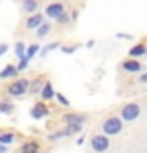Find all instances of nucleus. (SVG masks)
I'll use <instances>...</instances> for the list:
<instances>
[{"label": "nucleus", "mask_w": 147, "mask_h": 153, "mask_svg": "<svg viewBox=\"0 0 147 153\" xmlns=\"http://www.w3.org/2000/svg\"><path fill=\"white\" fill-rule=\"evenodd\" d=\"M100 131L103 134L106 136H115L123 131V121L119 116H108L103 120V123H100Z\"/></svg>", "instance_id": "1"}, {"label": "nucleus", "mask_w": 147, "mask_h": 153, "mask_svg": "<svg viewBox=\"0 0 147 153\" xmlns=\"http://www.w3.org/2000/svg\"><path fill=\"white\" fill-rule=\"evenodd\" d=\"M89 146H91V149H93V153H106L108 149H110V136H106L103 133L91 134Z\"/></svg>", "instance_id": "2"}, {"label": "nucleus", "mask_w": 147, "mask_h": 153, "mask_svg": "<svg viewBox=\"0 0 147 153\" xmlns=\"http://www.w3.org/2000/svg\"><path fill=\"white\" fill-rule=\"evenodd\" d=\"M140 112H142V106L138 103H127L121 108V116L119 118H121V121H134V120H138Z\"/></svg>", "instance_id": "3"}, {"label": "nucleus", "mask_w": 147, "mask_h": 153, "mask_svg": "<svg viewBox=\"0 0 147 153\" xmlns=\"http://www.w3.org/2000/svg\"><path fill=\"white\" fill-rule=\"evenodd\" d=\"M28 88H30V80L28 79H17L7 86V94L13 95V97H21V95H24L28 91Z\"/></svg>", "instance_id": "4"}, {"label": "nucleus", "mask_w": 147, "mask_h": 153, "mask_svg": "<svg viewBox=\"0 0 147 153\" xmlns=\"http://www.w3.org/2000/svg\"><path fill=\"white\" fill-rule=\"evenodd\" d=\"M61 121L65 125H82L86 121V116L84 114H75V112H67L61 116Z\"/></svg>", "instance_id": "5"}, {"label": "nucleus", "mask_w": 147, "mask_h": 153, "mask_svg": "<svg viewBox=\"0 0 147 153\" xmlns=\"http://www.w3.org/2000/svg\"><path fill=\"white\" fill-rule=\"evenodd\" d=\"M121 69L127 71V73H138V71L143 69V64L134 60V58H129V60H123L121 62Z\"/></svg>", "instance_id": "6"}, {"label": "nucleus", "mask_w": 147, "mask_h": 153, "mask_svg": "<svg viewBox=\"0 0 147 153\" xmlns=\"http://www.w3.org/2000/svg\"><path fill=\"white\" fill-rule=\"evenodd\" d=\"M32 118L34 120H41V118H45V116H49V106L45 105L43 101H39V103H35L34 105V108H32Z\"/></svg>", "instance_id": "7"}, {"label": "nucleus", "mask_w": 147, "mask_h": 153, "mask_svg": "<svg viewBox=\"0 0 147 153\" xmlns=\"http://www.w3.org/2000/svg\"><path fill=\"white\" fill-rule=\"evenodd\" d=\"M45 13H47V17L50 19H60L61 15H64V4H49L47 10H45Z\"/></svg>", "instance_id": "8"}, {"label": "nucleus", "mask_w": 147, "mask_h": 153, "mask_svg": "<svg viewBox=\"0 0 147 153\" xmlns=\"http://www.w3.org/2000/svg\"><path fill=\"white\" fill-rule=\"evenodd\" d=\"M19 153H39V144H37L35 140H28L21 146Z\"/></svg>", "instance_id": "9"}, {"label": "nucleus", "mask_w": 147, "mask_h": 153, "mask_svg": "<svg viewBox=\"0 0 147 153\" xmlns=\"http://www.w3.org/2000/svg\"><path fill=\"white\" fill-rule=\"evenodd\" d=\"M54 97V90H52V84L50 82H45V86L41 88V101H49V99Z\"/></svg>", "instance_id": "10"}, {"label": "nucleus", "mask_w": 147, "mask_h": 153, "mask_svg": "<svg viewBox=\"0 0 147 153\" xmlns=\"http://www.w3.org/2000/svg\"><path fill=\"white\" fill-rule=\"evenodd\" d=\"M15 138H17V134L11 133V131H7V133H0V144H2V146H10V144L15 142Z\"/></svg>", "instance_id": "11"}, {"label": "nucleus", "mask_w": 147, "mask_h": 153, "mask_svg": "<svg viewBox=\"0 0 147 153\" xmlns=\"http://www.w3.org/2000/svg\"><path fill=\"white\" fill-rule=\"evenodd\" d=\"M39 25H43V15H32L28 21H26V28H37Z\"/></svg>", "instance_id": "12"}, {"label": "nucleus", "mask_w": 147, "mask_h": 153, "mask_svg": "<svg viewBox=\"0 0 147 153\" xmlns=\"http://www.w3.org/2000/svg\"><path fill=\"white\" fill-rule=\"evenodd\" d=\"M129 54H130V58L143 56V54H145V45H143V43H138V45H134V47L129 51Z\"/></svg>", "instance_id": "13"}, {"label": "nucleus", "mask_w": 147, "mask_h": 153, "mask_svg": "<svg viewBox=\"0 0 147 153\" xmlns=\"http://www.w3.org/2000/svg\"><path fill=\"white\" fill-rule=\"evenodd\" d=\"M15 75H17V67L7 65V67H4V69L0 71V79H13Z\"/></svg>", "instance_id": "14"}, {"label": "nucleus", "mask_w": 147, "mask_h": 153, "mask_svg": "<svg viewBox=\"0 0 147 153\" xmlns=\"http://www.w3.org/2000/svg\"><path fill=\"white\" fill-rule=\"evenodd\" d=\"M37 51H39V47H37V45H30L28 51L24 52V56H22V58H26L28 62H30V60H32V58L35 56V52H37Z\"/></svg>", "instance_id": "15"}, {"label": "nucleus", "mask_w": 147, "mask_h": 153, "mask_svg": "<svg viewBox=\"0 0 147 153\" xmlns=\"http://www.w3.org/2000/svg\"><path fill=\"white\" fill-rule=\"evenodd\" d=\"M78 131H82V125H67V129H65V136H73V134H76Z\"/></svg>", "instance_id": "16"}, {"label": "nucleus", "mask_w": 147, "mask_h": 153, "mask_svg": "<svg viewBox=\"0 0 147 153\" xmlns=\"http://www.w3.org/2000/svg\"><path fill=\"white\" fill-rule=\"evenodd\" d=\"M37 28H39V30H37V36H39V37H45L50 32V25H39Z\"/></svg>", "instance_id": "17"}, {"label": "nucleus", "mask_w": 147, "mask_h": 153, "mask_svg": "<svg viewBox=\"0 0 147 153\" xmlns=\"http://www.w3.org/2000/svg\"><path fill=\"white\" fill-rule=\"evenodd\" d=\"M22 6H24L26 11H34L35 7H37V2H35V0H24V2H22Z\"/></svg>", "instance_id": "18"}, {"label": "nucleus", "mask_w": 147, "mask_h": 153, "mask_svg": "<svg viewBox=\"0 0 147 153\" xmlns=\"http://www.w3.org/2000/svg\"><path fill=\"white\" fill-rule=\"evenodd\" d=\"M15 52H17V56H21V58L24 56V43H21V41H19L17 45H15Z\"/></svg>", "instance_id": "19"}, {"label": "nucleus", "mask_w": 147, "mask_h": 153, "mask_svg": "<svg viewBox=\"0 0 147 153\" xmlns=\"http://www.w3.org/2000/svg\"><path fill=\"white\" fill-rule=\"evenodd\" d=\"M13 105L11 103H0V112H11Z\"/></svg>", "instance_id": "20"}, {"label": "nucleus", "mask_w": 147, "mask_h": 153, "mask_svg": "<svg viewBox=\"0 0 147 153\" xmlns=\"http://www.w3.org/2000/svg\"><path fill=\"white\" fill-rule=\"evenodd\" d=\"M26 67H28V60L26 58H21V64L17 67V71H22V69H26Z\"/></svg>", "instance_id": "21"}, {"label": "nucleus", "mask_w": 147, "mask_h": 153, "mask_svg": "<svg viewBox=\"0 0 147 153\" xmlns=\"http://www.w3.org/2000/svg\"><path fill=\"white\" fill-rule=\"evenodd\" d=\"M54 95H56V97H58V101H60L61 105H64V106H67V105H69V101H67V99H65L64 95H61V94H54Z\"/></svg>", "instance_id": "22"}, {"label": "nucleus", "mask_w": 147, "mask_h": 153, "mask_svg": "<svg viewBox=\"0 0 147 153\" xmlns=\"http://www.w3.org/2000/svg\"><path fill=\"white\" fill-rule=\"evenodd\" d=\"M6 51H7V45H6V43H0V56H2Z\"/></svg>", "instance_id": "23"}, {"label": "nucleus", "mask_w": 147, "mask_h": 153, "mask_svg": "<svg viewBox=\"0 0 147 153\" xmlns=\"http://www.w3.org/2000/svg\"><path fill=\"white\" fill-rule=\"evenodd\" d=\"M140 82H147V75H145V73L140 76Z\"/></svg>", "instance_id": "24"}, {"label": "nucleus", "mask_w": 147, "mask_h": 153, "mask_svg": "<svg viewBox=\"0 0 147 153\" xmlns=\"http://www.w3.org/2000/svg\"><path fill=\"white\" fill-rule=\"evenodd\" d=\"M7 151V148L6 146H2V144H0V153H6Z\"/></svg>", "instance_id": "25"}, {"label": "nucleus", "mask_w": 147, "mask_h": 153, "mask_svg": "<svg viewBox=\"0 0 147 153\" xmlns=\"http://www.w3.org/2000/svg\"><path fill=\"white\" fill-rule=\"evenodd\" d=\"M0 133H2V131H0Z\"/></svg>", "instance_id": "26"}]
</instances>
